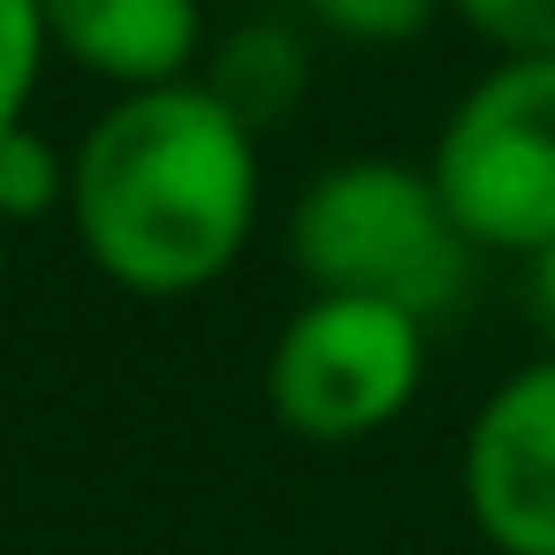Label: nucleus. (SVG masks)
Returning <instances> with one entry per match:
<instances>
[{
    "mask_svg": "<svg viewBox=\"0 0 555 555\" xmlns=\"http://www.w3.org/2000/svg\"><path fill=\"white\" fill-rule=\"evenodd\" d=\"M69 221L92 267L138 297L221 282L259 221L251 122L191 77L130 92L69 160Z\"/></svg>",
    "mask_w": 555,
    "mask_h": 555,
    "instance_id": "obj_1",
    "label": "nucleus"
},
{
    "mask_svg": "<svg viewBox=\"0 0 555 555\" xmlns=\"http://www.w3.org/2000/svg\"><path fill=\"white\" fill-rule=\"evenodd\" d=\"M289 259L320 297H380L411 320L456 305L472 244L456 236L441 191L411 160H335L289 221Z\"/></svg>",
    "mask_w": 555,
    "mask_h": 555,
    "instance_id": "obj_2",
    "label": "nucleus"
},
{
    "mask_svg": "<svg viewBox=\"0 0 555 555\" xmlns=\"http://www.w3.org/2000/svg\"><path fill=\"white\" fill-rule=\"evenodd\" d=\"M472 251L555 244V62H494L441 122L426 160Z\"/></svg>",
    "mask_w": 555,
    "mask_h": 555,
    "instance_id": "obj_3",
    "label": "nucleus"
},
{
    "mask_svg": "<svg viewBox=\"0 0 555 555\" xmlns=\"http://www.w3.org/2000/svg\"><path fill=\"white\" fill-rule=\"evenodd\" d=\"M426 320L380 297H312L282 320L267 358V403L305 441H365L396 426L426 373Z\"/></svg>",
    "mask_w": 555,
    "mask_h": 555,
    "instance_id": "obj_4",
    "label": "nucleus"
},
{
    "mask_svg": "<svg viewBox=\"0 0 555 555\" xmlns=\"http://www.w3.org/2000/svg\"><path fill=\"white\" fill-rule=\"evenodd\" d=\"M464 509L494 555H555V358L517 365L464 434Z\"/></svg>",
    "mask_w": 555,
    "mask_h": 555,
    "instance_id": "obj_5",
    "label": "nucleus"
},
{
    "mask_svg": "<svg viewBox=\"0 0 555 555\" xmlns=\"http://www.w3.org/2000/svg\"><path fill=\"white\" fill-rule=\"evenodd\" d=\"M47 47L69 54L77 69L122 85V92H160L183 85L198 62V0H39Z\"/></svg>",
    "mask_w": 555,
    "mask_h": 555,
    "instance_id": "obj_6",
    "label": "nucleus"
},
{
    "mask_svg": "<svg viewBox=\"0 0 555 555\" xmlns=\"http://www.w3.org/2000/svg\"><path fill=\"white\" fill-rule=\"evenodd\" d=\"M206 92L221 100V107H236L244 122H267V115H282L297 92H305V54L282 39V31H236L229 39V54H221V69L206 77Z\"/></svg>",
    "mask_w": 555,
    "mask_h": 555,
    "instance_id": "obj_7",
    "label": "nucleus"
},
{
    "mask_svg": "<svg viewBox=\"0 0 555 555\" xmlns=\"http://www.w3.org/2000/svg\"><path fill=\"white\" fill-rule=\"evenodd\" d=\"M69 198V160L24 122V130H9L0 138V221H39V214H54Z\"/></svg>",
    "mask_w": 555,
    "mask_h": 555,
    "instance_id": "obj_8",
    "label": "nucleus"
},
{
    "mask_svg": "<svg viewBox=\"0 0 555 555\" xmlns=\"http://www.w3.org/2000/svg\"><path fill=\"white\" fill-rule=\"evenodd\" d=\"M47 16L39 0H0V138L24 130V107L39 92V69H47Z\"/></svg>",
    "mask_w": 555,
    "mask_h": 555,
    "instance_id": "obj_9",
    "label": "nucleus"
},
{
    "mask_svg": "<svg viewBox=\"0 0 555 555\" xmlns=\"http://www.w3.org/2000/svg\"><path fill=\"white\" fill-rule=\"evenodd\" d=\"M502 62H555V0H449Z\"/></svg>",
    "mask_w": 555,
    "mask_h": 555,
    "instance_id": "obj_10",
    "label": "nucleus"
},
{
    "mask_svg": "<svg viewBox=\"0 0 555 555\" xmlns=\"http://www.w3.org/2000/svg\"><path fill=\"white\" fill-rule=\"evenodd\" d=\"M441 0H312V16L358 47H403L411 31H426V16Z\"/></svg>",
    "mask_w": 555,
    "mask_h": 555,
    "instance_id": "obj_11",
    "label": "nucleus"
},
{
    "mask_svg": "<svg viewBox=\"0 0 555 555\" xmlns=\"http://www.w3.org/2000/svg\"><path fill=\"white\" fill-rule=\"evenodd\" d=\"M532 312H540V327L555 335V244L532 251Z\"/></svg>",
    "mask_w": 555,
    "mask_h": 555,
    "instance_id": "obj_12",
    "label": "nucleus"
},
{
    "mask_svg": "<svg viewBox=\"0 0 555 555\" xmlns=\"http://www.w3.org/2000/svg\"><path fill=\"white\" fill-rule=\"evenodd\" d=\"M0 297H9V221H0Z\"/></svg>",
    "mask_w": 555,
    "mask_h": 555,
    "instance_id": "obj_13",
    "label": "nucleus"
}]
</instances>
